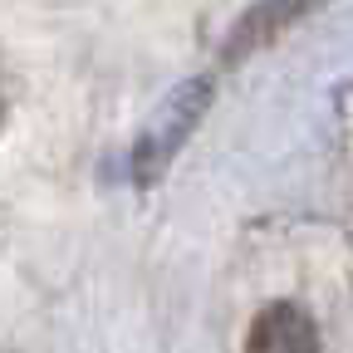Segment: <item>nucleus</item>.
<instances>
[{
    "instance_id": "obj_1",
    "label": "nucleus",
    "mask_w": 353,
    "mask_h": 353,
    "mask_svg": "<svg viewBox=\"0 0 353 353\" xmlns=\"http://www.w3.org/2000/svg\"><path fill=\"white\" fill-rule=\"evenodd\" d=\"M211 108V79H187V83H176L167 103L157 108V118L143 128V138L138 148H132V182L138 187H152L157 176L172 167V157L187 148V138L196 132L201 113Z\"/></svg>"
},
{
    "instance_id": "obj_2",
    "label": "nucleus",
    "mask_w": 353,
    "mask_h": 353,
    "mask_svg": "<svg viewBox=\"0 0 353 353\" xmlns=\"http://www.w3.org/2000/svg\"><path fill=\"white\" fill-rule=\"evenodd\" d=\"M319 6H324V0H250V6H245V15L231 25L226 44H221V59H226V64L250 59L255 50L275 44L285 30H294L304 15H314Z\"/></svg>"
},
{
    "instance_id": "obj_3",
    "label": "nucleus",
    "mask_w": 353,
    "mask_h": 353,
    "mask_svg": "<svg viewBox=\"0 0 353 353\" xmlns=\"http://www.w3.org/2000/svg\"><path fill=\"white\" fill-rule=\"evenodd\" d=\"M245 353H319V329L299 304L275 299L255 314L245 334Z\"/></svg>"
}]
</instances>
